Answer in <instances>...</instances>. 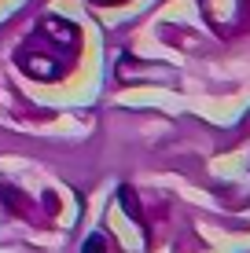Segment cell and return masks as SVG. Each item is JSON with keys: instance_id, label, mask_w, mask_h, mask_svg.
<instances>
[{"instance_id": "1", "label": "cell", "mask_w": 250, "mask_h": 253, "mask_svg": "<svg viewBox=\"0 0 250 253\" xmlns=\"http://www.w3.org/2000/svg\"><path fill=\"white\" fill-rule=\"evenodd\" d=\"M107 246H103V235H89V242H85L81 253H103Z\"/></svg>"}, {"instance_id": "2", "label": "cell", "mask_w": 250, "mask_h": 253, "mask_svg": "<svg viewBox=\"0 0 250 253\" xmlns=\"http://www.w3.org/2000/svg\"><path fill=\"white\" fill-rule=\"evenodd\" d=\"M100 4H110V0H100Z\"/></svg>"}]
</instances>
